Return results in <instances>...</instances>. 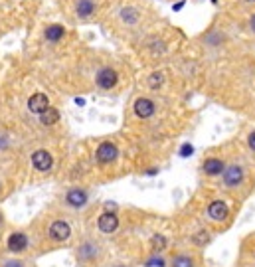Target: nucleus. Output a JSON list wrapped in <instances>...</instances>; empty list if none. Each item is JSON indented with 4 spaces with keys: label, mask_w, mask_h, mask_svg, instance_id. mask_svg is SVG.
Listing matches in <instances>:
<instances>
[{
    "label": "nucleus",
    "mask_w": 255,
    "mask_h": 267,
    "mask_svg": "<svg viewBox=\"0 0 255 267\" xmlns=\"http://www.w3.org/2000/svg\"><path fill=\"white\" fill-rule=\"evenodd\" d=\"M244 2H246V4H254L255 0H244Z\"/></svg>",
    "instance_id": "obj_23"
},
{
    "label": "nucleus",
    "mask_w": 255,
    "mask_h": 267,
    "mask_svg": "<svg viewBox=\"0 0 255 267\" xmlns=\"http://www.w3.org/2000/svg\"><path fill=\"white\" fill-rule=\"evenodd\" d=\"M89 200V194L81 188H71L67 194H65V202L71 206V208H83Z\"/></svg>",
    "instance_id": "obj_6"
},
{
    "label": "nucleus",
    "mask_w": 255,
    "mask_h": 267,
    "mask_svg": "<svg viewBox=\"0 0 255 267\" xmlns=\"http://www.w3.org/2000/svg\"><path fill=\"white\" fill-rule=\"evenodd\" d=\"M172 267H194V260L188 256H176L172 260Z\"/></svg>",
    "instance_id": "obj_16"
},
{
    "label": "nucleus",
    "mask_w": 255,
    "mask_h": 267,
    "mask_svg": "<svg viewBox=\"0 0 255 267\" xmlns=\"http://www.w3.org/2000/svg\"><path fill=\"white\" fill-rule=\"evenodd\" d=\"M154 109H156V105H154L153 99H149V97H139L135 101V113L141 119H149L154 113Z\"/></svg>",
    "instance_id": "obj_9"
},
{
    "label": "nucleus",
    "mask_w": 255,
    "mask_h": 267,
    "mask_svg": "<svg viewBox=\"0 0 255 267\" xmlns=\"http://www.w3.org/2000/svg\"><path fill=\"white\" fill-rule=\"evenodd\" d=\"M40 121H42V125H53V123H57V121H59V113H57V109L48 107V109L40 115Z\"/></svg>",
    "instance_id": "obj_15"
},
{
    "label": "nucleus",
    "mask_w": 255,
    "mask_h": 267,
    "mask_svg": "<svg viewBox=\"0 0 255 267\" xmlns=\"http://www.w3.org/2000/svg\"><path fill=\"white\" fill-rule=\"evenodd\" d=\"M51 162H53V160H51V155L48 151H36V153L32 155V164H34V168L40 170V172L50 170Z\"/></svg>",
    "instance_id": "obj_11"
},
{
    "label": "nucleus",
    "mask_w": 255,
    "mask_h": 267,
    "mask_svg": "<svg viewBox=\"0 0 255 267\" xmlns=\"http://www.w3.org/2000/svg\"><path fill=\"white\" fill-rule=\"evenodd\" d=\"M95 157H97V160H99L101 164H109V162H113V160L119 157V151H117V147H115L113 143L105 141V143H101V145L97 147Z\"/></svg>",
    "instance_id": "obj_4"
},
{
    "label": "nucleus",
    "mask_w": 255,
    "mask_h": 267,
    "mask_svg": "<svg viewBox=\"0 0 255 267\" xmlns=\"http://www.w3.org/2000/svg\"><path fill=\"white\" fill-rule=\"evenodd\" d=\"M0 226H2V214H0Z\"/></svg>",
    "instance_id": "obj_24"
},
{
    "label": "nucleus",
    "mask_w": 255,
    "mask_h": 267,
    "mask_svg": "<svg viewBox=\"0 0 255 267\" xmlns=\"http://www.w3.org/2000/svg\"><path fill=\"white\" fill-rule=\"evenodd\" d=\"M248 28H250V32L255 36V12L250 16V20H248Z\"/></svg>",
    "instance_id": "obj_19"
},
{
    "label": "nucleus",
    "mask_w": 255,
    "mask_h": 267,
    "mask_svg": "<svg viewBox=\"0 0 255 267\" xmlns=\"http://www.w3.org/2000/svg\"><path fill=\"white\" fill-rule=\"evenodd\" d=\"M164 246H166V240H164V236H154V238H153V248H154V250H164Z\"/></svg>",
    "instance_id": "obj_18"
},
{
    "label": "nucleus",
    "mask_w": 255,
    "mask_h": 267,
    "mask_svg": "<svg viewBox=\"0 0 255 267\" xmlns=\"http://www.w3.org/2000/svg\"><path fill=\"white\" fill-rule=\"evenodd\" d=\"M117 267H125V266H117Z\"/></svg>",
    "instance_id": "obj_25"
},
{
    "label": "nucleus",
    "mask_w": 255,
    "mask_h": 267,
    "mask_svg": "<svg viewBox=\"0 0 255 267\" xmlns=\"http://www.w3.org/2000/svg\"><path fill=\"white\" fill-rule=\"evenodd\" d=\"M162 83H164V75H162L160 71L151 73V77H149V87H151V89H158Z\"/></svg>",
    "instance_id": "obj_17"
},
{
    "label": "nucleus",
    "mask_w": 255,
    "mask_h": 267,
    "mask_svg": "<svg viewBox=\"0 0 255 267\" xmlns=\"http://www.w3.org/2000/svg\"><path fill=\"white\" fill-rule=\"evenodd\" d=\"M248 145H250V149H252V151H255V131L250 133V137H248Z\"/></svg>",
    "instance_id": "obj_20"
},
{
    "label": "nucleus",
    "mask_w": 255,
    "mask_h": 267,
    "mask_svg": "<svg viewBox=\"0 0 255 267\" xmlns=\"http://www.w3.org/2000/svg\"><path fill=\"white\" fill-rule=\"evenodd\" d=\"M97 10V4L93 0H75V14L81 20H89Z\"/></svg>",
    "instance_id": "obj_8"
},
{
    "label": "nucleus",
    "mask_w": 255,
    "mask_h": 267,
    "mask_svg": "<svg viewBox=\"0 0 255 267\" xmlns=\"http://www.w3.org/2000/svg\"><path fill=\"white\" fill-rule=\"evenodd\" d=\"M190 153H192V147H190V145H184V147H182V155L186 157V155H190Z\"/></svg>",
    "instance_id": "obj_22"
},
{
    "label": "nucleus",
    "mask_w": 255,
    "mask_h": 267,
    "mask_svg": "<svg viewBox=\"0 0 255 267\" xmlns=\"http://www.w3.org/2000/svg\"><path fill=\"white\" fill-rule=\"evenodd\" d=\"M48 107H50V99H48L46 93H34L28 99V111L34 113V115H42Z\"/></svg>",
    "instance_id": "obj_5"
},
{
    "label": "nucleus",
    "mask_w": 255,
    "mask_h": 267,
    "mask_svg": "<svg viewBox=\"0 0 255 267\" xmlns=\"http://www.w3.org/2000/svg\"><path fill=\"white\" fill-rule=\"evenodd\" d=\"M97 228L101 230L103 234H113L119 228V216L113 212L101 214L99 220H97Z\"/></svg>",
    "instance_id": "obj_7"
},
{
    "label": "nucleus",
    "mask_w": 255,
    "mask_h": 267,
    "mask_svg": "<svg viewBox=\"0 0 255 267\" xmlns=\"http://www.w3.org/2000/svg\"><path fill=\"white\" fill-rule=\"evenodd\" d=\"M71 236V228L63 220H55L50 226V238L53 242H65Z\"/></svg>",
    "instance_id": "obj_3"
},
{
    "label": "nucleus",
    "mask_w": 255,
    "mask_h": 267,
    "mask_svg": "<svg viewBox=\"0 0 255 267\" xmlns=\"http://www.w3.org/2000/svg\"><path fill=\"white\" fill-rule=\"evenodd\" d=\"M117 81H119V73L113 67H101L97 71V75H95V83H97V87L103 89V91L113 89L117 85Z\"/></svg>",
    "instance_id": "obj_1"
},
{
    "label": "nucleus",
    "mask_w": 255,
    "mask_h": 267,
    "mask_svg": "<svg viewBox=\"0 0 255 267\" xmlns=\"http://www.w3.org/2000/svg\"><path fill=\"white\" fill-rule=\"evenodd\" d=\"M224 184L228 188H238L244 182V168L240 164H230L224 168Z\"/></svg>",
    "instance_id": "obj_2"
},
{
    "label": "nucleus",
    "mask_w": 255,
    "mask_h": 267,
    "mask_svg": "<svg viewBox=\"0 0 255 267\" xmlns=\"http://www.w3.org/2000/svg\"><path fill=\"white\" fill-rule=\"evenodd\" d=\"M26 248H28V238H26V234L14 232V234L8 238V250H10V252L20 254V252H24Z\"/></svg>",
    "instance_id": "obj_12"
},
{
    "label": "nucleus",
    "mask_w": 255,
    "mask_h": 267,
    "mask_svg": "<svg viewBox=\"0 0 255 267\" xmlns=\"http://www.w3.org/2000/svg\"><path fill=\"white\" fill-rule=\"evenodd\" d=\"M208 216H210L212 220H216V222L226 220V218L230 216L228 204H226V202H222V200H214V202L208 206Z\"/></svg>",
    "instance_id": "obj_10"
},
{
    "label": "nucleus",
    "mask_w": 255,
    "mask_h": 267,
    "mask_svg": "<svg viewBox=\"0 0 255 267\" xmlns=\"http://www.w3.org/2000/svg\"><path fill=\"white\" fill-rule=\"evenodd\" d=\"M224 168H226L224 160L216 159V157L206 159L204 164H202V170H204L208 176H218V174H222V172H224Z\"/></svg>",
    "instance_id": "obj_13"
},
{
    "label": "nucleus",
    "mask_w": 255,
    "mask_h": 267,
    "mask_svg": "<svg viewBox=\"0 0 255 267\" xmlns=\"http://www.w3.org/2000/svg\"><path fill=\"white\" fill-rule=\"evenodd\" d=\"M63 36H65V28H63L61 24H50V26H46V30H44V38H46L48 42H59Z\"/></svg>",
    "instance_id": "obj_14"
},
{
    "label": "nucleus",
    "mask_w": 255,
    "mask_h": 267,
    "mask_svg": "<svg viewBox=\"0 0 255 267\" xmlns=\"http://www.w3.org/2000/svg\"><path fill=\"white\" fill-rule=\"evenodd\" d=\"M4 267H24V264H22V262H18V260H10V262H6V264H4Z\"/></svg>",
    "instance_id": "obj_21"
}]
</instances>
